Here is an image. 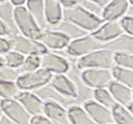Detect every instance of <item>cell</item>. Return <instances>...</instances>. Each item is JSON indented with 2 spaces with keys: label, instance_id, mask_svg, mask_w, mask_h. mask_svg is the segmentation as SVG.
I'll list each match as a JSON object with an SVG mask.
<instances>
[{
  "label": "cell",
  "instance_id": "obj_1",
  "mask_svg": "<svg viewBox=\"0 0 133 124\" xmlns=\"http://www.w3.org/2000/svg\"><path fill=\"white\" fill-rule=\"evenodd\" d=\"M63 18L88 33L96 31L104 22L102 18L89 12L77 4L70 7L63 8Z\"/></svg>",
  "mask_w": 133,
  "mask_h": 124
},
{
  "label": "cell",
  "instance_id": "obj_2",
  "mask_svg": "<svg viewBox=\"0 0 133 124\" xmlns=\"http://www.w3.org/2000/svg\"><path fill=\"white\" fill-rule=\"evenodd\" d=\"M75 66L81 71L90 68L111 70L114 66V53L102 48L77 58Z\"/></svg>",
  "mask_w": 133,
  "mask_h": 124
},
{
  "label": "cell",
  "instance_id": "obj_3",
  "mask_svg": "<svg viewBox=\"0 0 133 124\" xmlns=\"http://www.w3.org/2000/svg\"><path fill=\"white\" fill-rule=\"evenodd\" d=\"M14 18L19 34L31 38L38 40L42 29L25 6H14Z\"/></svg>",
  "mask_w": 133,
  "mask_h": 124
},
{
  "label": "cell",
  "instance_id": "obj_4",
  "mask_svg": "<svg viewBox=\"0 0 133 124\" xmlns=\"http://www.w3.org/2000/svg\"><path fill=\"white\" fill-rule=\"evenodd\" d=\"M6 38L10 49L18 52L25 57L31 55L40 56L48 51L38 40L23 36L20 34L9 36Z\"/></svg>",
  "mask_w": 133,
  "mask_h": 124
},
{
  "label": "cell",
  "instance_id": "obj_5",
  "mask_svg": "<svg viewBox=\"0 0 133 124\" xmlns=\"http://www.w3.org/2000/svg\"><path fill=\"white\" fill-rule=\"evenodd\" d=\"M53 74L40 68L31 72L19 75L15 80L20 90L33 92L49 83Z\"/></svg>",
  "mask_w": 133,
  "mask_h": 124
},
{
  "label": "cell",
  "instance_id": "obj_6",
  "mask_svg": "<svg viewBox=\"0 0 133 124\" xmlns=\"http://www.w3.org/2000/svg\"><path fill=\"white\" fill-rule=\"evenodd\" d=\"M103 44L94 37L92 34L88 33L81 37L70 40L65 51L68 55L78 58L103 48Z\"/></svg>",
  "mask_w": 133,
  "mask_h": 124
},
{
  "label": "cell",
  "instance_id": "obj_7",
  "mask_svg": "<svg viewBox=\"0 0 133 124\" xmlns=\"http://www.w3.org/2000/svg\"><path fill=\"white\" fill-rule=\"evenodd\" d=\"M0 110L15 124H30L32 116L15 98L1 100Z\"/></svg>",
  "mask_w": 133,
  "mask_h": 124
},
{
  "label": "cell",
  "instance_id": "obj_8",
  "mask_svg": "<svg viewBox=\"0 0 133 124\" xmlns=\"http://www.w3.org/2000/svg\"><path fill=\"white\" fill-rule=\"evenodd\" d=\"M32 92L37 95L44 102L51 101L55 103L66 109L74 105H81L76 97H68L62 94L53 88L49 83Z\"/></svg>",
  "mask_w": 133,
  "mask_h": 124
},
{
  "label": "cell",
  "instance_id": "obj_9",
  "mask_svg": "<svg viewBox=\"0 0 133 124\" xmlns=\"http://www.w3.org/2000/svg\"><path fill=\"white\" fill-rule=\"evenodd\" d=\"M83 80L92 89L108 88L114 81L111 70L103 68H90L82 70Z\"/></svg>",
  "mask_w": 133,
  "mask_h": 124
},
{
  "label": "cell",
  "instance_id": "obj_10",
  "mask_svg": "<svg viewBox=\"0 0 133 124\" xmlns=\"http://www.w3.org/2000/svg\"><path fill=\"white\" fill-rule=\"evenodd\" d=\"M66 75L71 80L75 90L76 97L82 104L94 100V90L83 80L81 71L75 65H71L66 73Z\"/></svg>",
  "mask_w": 133,
  "mask_h": 124
},
{
  "label": "cell",
  "instance_id": "obj_11",
  "mask_svg": "<svg viewBox=\"0 0 133 124\" xmlns=\"http://www.w3.org/2000/svg\"><path fill=\"white\" fill-rule=\"evenodd\" d=\"M70 66V62L57 52L48 51L40 55V68L52 74H66Z\"/></svg>",
  "mask_w": 133,
  "mask_h": 124
},
{
  "label": "cell",
  "instance_id": "obj_12",
  "mask_svg": "<svg viewBox=\"0 0 133 124\" xmlns=\"http://www.w3.org/2000/svg\"><path fill=\"white\" fill-rule=\"evenodd\" d=\"M38 40L51 51H59L65 49L70 42V39L63 34L48 28L42 30Z\"/></svg>",
  "mask_w": 133,
  "mask_h": 124
},
{
  "label": "cell",
  "instance_id": "obj_13",
  "mask_svg": "<svg viewBox=\"0 0 133 124\" xmlns=\"http://www.w3.org/2000/svg\"><path fill=\"white\" fill-rule=\"evenodd\" d=\"M15 99L23 105L31 116L44 115L45 102L34 92L20 90Z\"/></svg>",
  "mask_w": 133,
  "mask_h": 124
},
{
  "label": "cell",
  "instance_id": "obj_14",
  "mask_svg": "<svg viewBox=\"0 0 133 124\" xmlns=\"http://www.w3.org/2000/svg\"><path fill=\"white\" fill-rule=\"evenodd\" d=\"M83 107L97 124H114L111 110L94 100L82 104Z\"/></svg>",
  "mask_w": 133,
  "mask_h": 124
},
{
  "label": "cell",
  "instance_id": "obj_15",
  "mask_svg": "<svg viewBox=\"0 0 133 124\" xmlns=\"http://www.w3.org/2000/svg\"><path fill=\"white\" fill-rule=\"evenodd\" d=\"M123 32L119 21H105L91 34L97 40L105 44Z\"/></svg>",
  "mask_w": 133,
  "mask_h": 124
},
{
  "label": "cell",
  "instance_id": "obj_16",
  "mask_svg": "<svg viewBox=\"0 0 133 124\" xmlns=\"http://www.w3.org/2000/svg\"><path fill=\"white\" fill-rule=\"evenodd\" d=\"M130 3L128 0H111L103 9L101 18L105 21H119L125 15Z\"/></svg>",
  "mask_w": 133,
  "mask_h": 124
},
{
  "label": "cell",
  "instance_id": "obj_17",
  "mask_svg": "<svg viewBox=\"0 0 133 124\" xmlns=\"http://www.w3.org/2000/svg\"><path fill=\"white\" fill-rule=\"evenodd\" d=\"M103 48L113 53H132L133 37L123 32L115 38L103 44Z\"/></svg>",
  "mask_w": 133,
  "mask_h": 124
},
{
  "label": "cell",
  "instance_id": "obj_18",
  "mask_svg": "<svg viewBox=\"0 0 133 124\" xmlns=\"http://www.w3.org/2000/svg\"><path fill=\"white\" fill-rule=\"evenodd\" d=\"M117 103L125 107L133 104L132 88L125 85L113 81L108 88Z\"/></svg>",
  "mask_w": 133,
  "mask_h": 124
},
{
  "label": "cell",
  "instance_id": "obj_19",
  "mask_svg": "<svg viewBox=\"0 0 133 124\" xmlns=\"http://www.w3.org/2000/svg\"><path fill=\"white\" fill-rule=\"evenodd\" d=\"M44 115L56 124H71L67 109L55 103L45 102Z\"/></svg>",
  "mask_w": 133,
  "mask_h": 124
},
{
  "label": "cell",
  "instance_id": "obj_20",
  "mask_svg": "<svg viewBox=\"0 0 133 124\" xmlns=\"http://www.w3.org/2000/svg\"><path fill=\"white\" fill-rule=\"evenodd\" d=\"M46 28L53 29L63 34L70 40H74L88 34V32L78 27L75 23L64 18L55 25L49 26Z\"/></svg>",
  "mask_w": 133,
  "mask_h": 124
},
{
  "label": "cell",
  "instance_id": "obj_21",
  "mask_svg": "<svg viewBox=\"0 0 133 124\" xmlns=\"http://www.w3.org/2000/svg\"><path fill=\"white\" fill-rule=\"evenodd\" d=\"M14 6L9 0L0 2V19L9 30L10 36L19 35L14 18Z\"/></svg>",
  "mask_w": 133,
  "mask_h": 124
},
{
  "label": "cell",
  "instance_id": "obj_22",
  "mask_svg": "<svg viewBox=\"0 0 133 124\" xmlns=\"http://www.w3.org/2000/svg\"><path fill=\"white\" fill-rule=\"evenodd\" d=\"M49 83L62 94L76 97L75 88L66 74H53Z\"/></svg>",
  "mask_w": 133,
  "mask_h": 124
},
{
  "label": "cell",
  "instance_id": "obj_23",
  "mask_svg": "<svg viewBox=\"0 0 133 124\" xmlns=\"http://www.w3.org/2000/svg\"><path fill=\"white\" fill-rule=\"evenodd\" d=\"M44 13L47 27L55 25L63 18V8L56 0H44Z\"/></svg>",
  "mask_w": 133,
  "mask_h": 124
},
{
  "label": "cell",
  "instance_id": "obj_24",
  "mask_svg": "<svg viewBox=\"0 0 133 124\" xmlns=\"http://www.w3.org/2000/svg\"><path fill=\"white\" fill-rule=\"evenodd\" d=\"M25 8L42 29L47 27L44 13V0H26Z\"/></svg>",
  "mask_w": 133,
  "mask_h": 124
},
{
  "label": "cell",
  "instance_id": "obj_25",
  "mask_svg": "<svg viewBox=\"0 0 133 124\" xmlns=\"http://www.w3.org/2000/svg\"><path fill=\"white\" fill-rule=\"evenodd\" d=\"M67 110L71 124H97L81 105H74Z\"/></svg>",
  "mask_w": 133,
  "mask_h": 124
},
{
  "label": "cell",
  "instance_id": "obj_26",
  "mask_svg": "<svg viewBox=\"0 0 133 124\" xmlns=\"http://www.w3.org/2000/svg\"><path fill=\"white\" fill-rule=\"evenodd\" d=\"M113 79L114 81L133 88V71L132 69L125 68L114 66L111 69Z\"/></svg>",
  "mask_w": 133,
  "mask_h": 124
},
{
  "label": "cell",
  "instance_id": "obj_27",
  "mask_svg": "<svg viewBox=\"0 0 133 124\" xmlns=\"http://www.w3.org/2000/svg\"><path fill=\"white\" fill-rule=\"evenodd\" d=\"M111 112L115 124H133L132 113L125 107L116 103L111 109Z\"/></svg>",
  "mask_w": 133,
  "mask_h": 124
},
{
  "label": "cell",
  "instance_id": "obj_28",
  "mask_svg": "<svg viewBox=\"0 0 133 124\" xmlns=\"http://www.w3.org/2000/svg\"><path fill=\"white\" fill-rule=\"evenodd\" d=\"M94 100L111 110L117 103L108 88H97L94 90Z\"/></svg>",
  "mask_w": 133,
  "mask_h": 124
},
{
  "label": "cell",
  "instance_id": "obj_29",
  "mask_svg": "<svg viewBox=\"0 0 133 124\" xmlns=\"http://www.w3.org/2000/svg\"><path fill=\"white\" fill-rule=\"evenodd\" d=\"M40 56L31 55L25 57L22 64L18 69H16V70L19 75L35 71L40 68Z\"/></svg>",
  "mask_w": 133,
  "mask_h": 124
},
{
  "label": "cell",
  "instance_id": "obj_30",
  "mask_svg": "<svg viewBox=\"0 0 133 124\" xmlns=\"http://www.w3.org/2000/svg\"><path fill=\"white\" fill-rule=\"evenodd\" d=\"M20 90L15 81L0 80V98L14 99L18 95Z\"/></svg>",
  "mask_w": 133,
  "mask_h": 124
},
{
  "label": "cell",
  "instance_id": "obj_31",
  "mask_svg": "<svg viewBox=\"0 0 133 124\" xmlns=\"http://www.w3.org/2000/svg\"><path fill=\"white\" fill-rule=\"evenodd\" d=\"M5 66L12 69H18L23 62L25 56L18 52L10 49L3 54Z\"/></svg>",
  "mask_w": 133,
  "mask_h": 124
},
{
  "label": "cell",
  "instance_id": "obj_32",
  "mask_svg": "<svg viewBox=\"0 0 133 124\" xmlns=\"http://www.w3.org/2000/svg\"><path fill=\"white\" fill-rule=\"evenodd\" d=\"M114 66L125 68H133L132 53H114Z\"/></svg>",
  "mask_w": 133,
  "mask_h": 124
},
{
  "label": "cell",
  "instance_id": "obj_33",
  "mask_svg": "<svg viewBox=\"0 0 133 124\" xmlns=\"http://www.w3.org/2000/svg\"><path fill=\"white\" fill-rule=\"evenodd\" d=\"M77 4L89 12L101 18L103 7L91 0H76Z\"/></svg>",
  "mask_w": 133,
  "mask_h": 124
},
{
  "label": "cell",
  "instance_id": "obj_34",
  "mask_svg": "<svg viewBox=\"0 0 133 124\" xmlns=\"http://www.w3.org/2000/svg\"><path fill=\"white\" fill-rule=\"evenodd\" d=\"M18 76V71L16 69L10 68L6 66H0V80L15 81Z\"/></svg>",
  "mask_w": 133,
  "mask_h": 124
},
{
  "label": "cell",
  "instance_id": "obj_35",
  "mask_svg": "<svg viewBox=\"0 0 133 124\" xmlns=\"http://www.w3.org/2000/svg\"><path fill=\"white\" fill-rule=\"evenodd\" d=\"M119 24L123 32L133 35V17L124 16L119 20Z\"/></svg>",
  "mask_w": 133,
  "mask_h": 124
},
{
  "label": "cell",
  "instance_id": "obj_36",
  "mask_svg": "<svg viewBox=\"0 0 133 124\" xmlns=\"http://www.w3.org/2000/svg\"><path fill=\"white\" fill-rule=\"evenodd\" d=\"M30 124H56L45 115H38L32 116Z\"/></svg>",
  "mask_w": 133,
  "mask_h": 124
},
{
  "label": "cell",
  "instance_id": "obj_37",
  "mask_svg": "<svg viewBox=\"0 0 133 124\" xmlns=\"http://www.w3.org/2000/svg\"><path fill=\"white\" fill-rule=\"evenodd\" d=\"M9 50H10V46L6 37L0 36V54H3Z\"/></svg>",
  "mask_w": 133,
  "mask_h": 124
},
{
  "label": "cell",
  "instance_id": "obj_38",
  "mask_svg": "<svg viewBox=\"0 0 133 124\" xmlns=\"http://www.w3.org/2000/svg\"><path fill=\"white\" fill-rule=\"evenodd\" d=\"M9 36H10V31L3 22L0 19V36L8 37Z\"/></svg>",
  "mask_w": 133,
  "mask_h": 124
},
{
  "label": "cell",
  "instance_id": "obj_39",
  "mask_svg": "<svg viewBox=\"0 0 133 124\" xmlns=\"http://www.w3.org/2000/svg\"><path fill=\"white\" fill-rule=\"evenodd\" d=\"M56 1H58L62 5V8L70 7L77 4L76 0H56Z\"/></svg>",
  "mask_w": 133,
  "mask_h": 124
},
{
  "label": "cell",
  "instance_id": "obj_40",
  "mask_svg": "<svg viewBox=\"0 0 133 124\" xmlns=\"http://www.w3.org/2000/svg\"><path fill=\"white\" fill-rule=\"evenodd\" d=\"M0 124H15L11 120L2 113L0 116Z\"/></svg>",
  "mask_w": 133,
  "mask_h": 124
},
{
  "label": "cell",
  "instance_id": "obj_41",
  "mask_svg": "<svg viewBox=\"0 0 133 124\" xmlns=\"http://www.w3.org/2000/svg\"><path fill=\"white\" fill-rule=\"evenodd\" d=\"M10 3L14 5V6H23L25 4L26 0H9Z\"/></svg>",
  "mask_w": 133,
  "mask_h": 124
},
{
  "label": "cell",
  "instance_id": "obj_42",
  "mask_svg": "<svg viewBox=\"0 0 133 124\" xmlns=\"http://www.w3.org/2000/svg\"><path fill=\"white\" fill-rule=\"evenodd\" d=\"M91 1H94V2H95L96 3L100 5V6L104 7V6H105V5H107L111 0H91Z\"/></svg>",
  "mask_w": 133,
  "mask_h": 124
},
{
  "label": "cell",
  "instance_id": "obj_43",
  "mask_svg": "<svg viewBox=\"0 0 133 124\" xmlns=\"http://www.w3.org/2000/svg\"><path fill=\"white\" fill-rule=\"evenodd\" d=\"M127 16H129V17H133V6H132V4H130L129 5L128 8H127V10H126L125 12V15Z\"/></svg>",
  "mask_w": 133,
  "mask_h": 124
},
{
  "label": "cell",
  "instance_id": "obj_44",
  "mask_svg": "<svg viewBox=\"0 0 133 124\" xmlns=\"http://www.w3.org/2000/svg\"><path fill=\"white\" fill-rule=\"evenodd\" d=\"M5 66V62H4V58L3 57V54H0V66Z\"/></svg>",
  "mask_w": 133,
  "mask_h": 124
},
{
  "label": "cell",
  "instance_id": "obj_45",
  "mask_svg": "<svg viewBox=\"0 0 133 124\" xmlns=\"http://www.w3.org/2000/svg\"><path fill=\"white\" fill-rule=\"evenodd\" d=\"M128 1H129V2L131 4L133 3V0H128Z\"/></svg>",
  "mask_w": 133,
  "mask_h": 124
},
{
  "label": "cell",
  "instance_id": "obj_46",
  "mask_svg": "<svg viewBox=\"0 0 133 124\" xmlns=\"http://www.w3.org/2000/svg\"><path fill=\"white\" fill-rule=\"evenodd\" d=\"M6 1V0H0V2H2V1Z\"/></svg>",
  "mask_w": 133,
  "mask_h": 124
},
{
  "label": "cell",
  "instance_id": "obj_47",
  "mask_svg": "<svg viewBox=\"0 0 133 124\" xmlns=\"http://www.w3.org/2000/svg\"><path fill=\"white\" fill-rule=\"evenodd\" d=\"M1 114H2V112H1V110H0V116L1 115Z\"/></svg>",
  "mask_w": 133,
  "mask_h": 124
},
{
  "label": "cell",
  "instance_id": "obj_48",
  "mask_svg": "<svg viewBox=\"0 0 133 124\" xmlns=\"http://www.w3.org/2000/svg\"><path fill=\"white\" fill-rule=\"evenodd\" d=\"M1 98H0V102H1Z\"/></svg>",
  "mask_w": 133,
  "mask_h": 124
},
{
  "label": "cell",
  "instance_id": "obj_49",
  "mask_svg": "<svg viewBox=\"0 0 133 124\" xmlns=\"http://www.w3.org/2000/svg\"><path fill=\"white\" fill-rule=\"evenodd\" d=\"M114 124H115V123H114Z\"/></svg>",
  "mask_w": 133,
  "mask_h": 124
}]
</instances>
